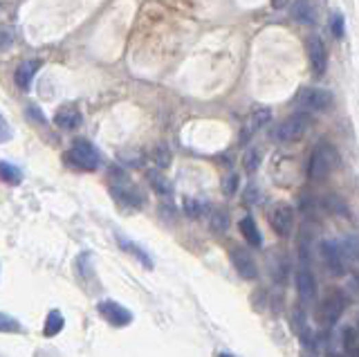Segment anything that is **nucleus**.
<instances>
[{
  "label": "nucleus",
  "mask_w": 359,
  "mask_h": 357,
  "mask_svg": "<svg viewBox=\"0 0 359 357\" xmlns=\"http://www.w3.org/2000/svg\"><path fill=\"white\" fill-rule=\"evenodd\" d=\"M339 162V153L332 144H317L312 153H310V162H308V177L312 182H321L325 180L332 169L337 167Z\"/></svg>",
  "instance_id": "1"
},
{
  "label": "nucleus",
  "mask_w": 359,
  "mask_h": 357,
  "mask_svg": "<svg viewBox=\"0 0 359 357\" xmlns=\"http://www.w3.org/2000/svg\"><path fill=\"white\" fill-rule=\"evenodd\" d=\"M68 160L77 169H81V171H97V169H99V164H101L99 151H97L95 146L90 144V142H86V140H77L75 144L70 146Z\"/></svg>",
  "instance_id": "2"
},
{
  "label": "nucleus",
  "mask_w": 359,
  "mask_h": 357,
  "mask_svg": "<svg viewBox=\"0 0 359 357\" xmlns=\"http://www.w3.org/2000/svg\"><path fill=\"white\" fill-rule=\"evenodd\" d=\"M346 306H348V299H346V292L341 290H332L328 297H325V301L321 304L319 308V315H317V319L323 326H334V323L339 321L341 315L346 312Z\"/></svg>",
  "instance_id": "3"
},
{
  "label": "nucleus",
  "mask_w": 359,
  "mask_h": 357,
  "mask_svg": "<svg viewBox=\"0 0 359 357\" xmlns=\"http://www.w3.org/2000/svg\"><path fill=\"white\" fill-rule=\"evenodd\" d=\"M310 112L299 110L292 117H288L283 124L276 128V140L279 142H297L306 135V131L310 128Z\"/></svg>",
  "instance_id": "4"
},
{
  "label": "nucleus",
  "mask_w": 359,
  "mask_h": 357,
  "mask_svg": "<svg viewBox=\"0 0 359 357\" xmlns=\"http://www.w3.org/2000/svg\"><path fill=\"white\" fill-rule=\"evenodd\" d=\"M97 312L103 321H108L115 328H126L133 323V312L119 301H112V299H103V301L97 304Z\"/></svg>",
  "instance_id": "5"
},
{
  "label": "nucleus",
  "mask_w": 359,
  "mask_h": 357,
  "mask_svg": "<svg viewBox=\"0 0 359 357\" xmlns=\"http://www.w3.org/2000/svg\"><path fill=\"white\" fill-rule=\"evenodd\" d=\"M299 108L304 112H321L332 106V93L323 88H306L299 95Z\"/></svg>",
  "instance_id": "6"
},
{
  "label": "nucleus",
  "mask_w": 359,
  "mask_h": 357,
  "mask_svg": "<svg viewBox=\"0 0 359 357\" xmlns=\"http://www.w3.org/2000/svg\"><path fill=\"white\" fill-rule=\"evenodd\" d=\"M321 258L325 263V270H328L332 277H344L348 272V263H346L344 254H341V247L337 241L321 243Z\"/></svg>",
  "instance_id": "7"
},
{
  "label": "nucleus",
  "mask_w": 359,
  "mask_h": 357,
  "mask_svg": "<svg viewBox=\"0 0 359 357\" xmlns=\"http://www.w3.org/2000/svg\"><path fill=\"white\" fill-rule=\"evenodd\" d=\"M112 196L128 207H142L144 205L140 189H137L126 175H119V171H115V180H112Z\"/></svg>",
  "instance_id": "8"
},
{
  "label": "nucleus",
  "mask_w": 359,
  "mask_h": 357,
  "mask_svg": "<svg viewBox=\"0 0 359 357\" xmlns=\"http://www.w3.org/2000/svg\"><path fill=\"white\" fill-rule=\"evenodd\" d=\"M269 225L276 232V236L288 238L292 232H295V209L290 205H276L272 212H269Z\"/></svg>",
  "instance_id": "9"
},
{
  "label": "nucleus",
  "mask_w": 359,
  "mask_h": 357,
  "mask_svg": "<svg viewBox=\"0 0 359 357\" xmlns=\"http://www.w3.org/2000/svg\"><path fill=\"white\" fill-rule=\"evenodd\" d=\"M230 258H232V265L236 267V272H238L245 281H254L258 277V265H256L254 256H251L249 249H245V247H232Z\"/></svg>",
  "instance_id": "10"
},
{
  "label": "nucleus",
  "mask_w": 359,
  "mask_h": 357,
  "mask_svg": "<svg viewBox=\"0 0 359 357\" xmlns=\"http://www.w3.org/2000/svg\"><path fill=\"white\" fill-rule=\"evenodd\" d=\"M306 45H308V59H310V66H312L314 77H321L325 68H328V50H325L323 40L319 36H310Z\"/></svg>",
  "instance_id": "11"
},
{
  "label": "nucleus",
  "mask_w": 359,
  "mask_h": 357,
  "mask_svg": "<svg viewBox=\"0 0 359 357\" xmlns=\"http://www.w3.org/2000/svg\"><path fill=\"white\" fill-rule=\"evenodd\" d=\"M297 292H299L301 304L312 306L317 301L319 288H317V279H314V274L310 272V267H301L297 272Z\"/></svg>",
  "instance_id": "12"
},
{
  "label": "nucleus",
  "mask_w": 359,
  "mask_h": 357,
  "mask_svg": "<svg viewBox=\"0 0 359 357\" xmlns=\"http://www.w3.org/2000/svg\"><path fill=\"white\" fill-rule=\"evenodd\" d=\"M38 68H40V61H25L16 68L14 81H16V86H18V90H23V93L29 90V86H32V81H34V75L38 72Z\"/></svg>",
  "instance_id": "13"
},
{
  "label": "nucleus",
  "mask_w": 359,
  "mask_h": 357,
  "mask_svg": "<svg viewBox=\"0 0 359 357\" xmlns=\"http://www.w3.org/2000/svg\"><path fill=\"white\" fill-rule=\"evenodd\" d=\"M54 121L63 131H75V128L81 126V112L75 106H63L61 110H56Z\"/></svg>",
  "instance_id": "14"
},
{
  "label": "nucleus",
  "mask_w": 359,
  "mask_h": 357,
  "mask_svg": "<svg viewBox=\"0 0 359 357\" xmlns=\"http://www.w3.org/2000/svg\"><path fill=\"white\" fill-rule=\"evenodd\" d=\"M117 243H119V247L126 251V254H130V256H135L137 261H140L146 270H153V258H151V254L146 249H142L137 243H133L130 238H124L121 234H117Z\"/></svg>",
  "instance_id": "15"
},
{
  "label": "nucleus",
  "mask_w": 359,
  "mask_h": 357,
  "mask_svg": "<svg viewBox=\"0 0 359 357\" xmlns=\"http://www.w3.org/2000/svg\"><path fill=\"white\" fill-rule=\"evenodd\" d=\"M238 230H240V234H243V238L247 241L251 247H260V245H263V236H260L258 225H256V221H254L251 216L240 218Z\"/></svg>",
  "instance_id": "16"
},
{
  "label": "nucleus",
  "mask_w": 359,
  "mask_h": 357,
  "mask_svg": "<svg viewBox=\"0 0 359 357\" xmlns=\"http://www.w3.org/2000/svg\"><path fill=\"white\" fill-rule=\"evenodd\" d=\"M292 16H295V21L304 23V25H314L317 21L314 7L310 5L308 0H297V3L292 5Z\"/></svg>",
  "instance_id": "17"
},
{
  "label": "nucleus",
  "mask_w": 359,
  "mask_h": 357,
  "mask_svg": "<svg viewBox=\"0 0 359 357\" xmlns=\"http://www.w3.org/2000/svg\"><path fill=\"white\" fill-rule=\"evenodd\" d=\"M65 328V317L61 310H50L45 317V326H43V335L45 337H56L59 332Z\"/></svg>",
  "instance_id": "18"
},
{
  "label": "nucleus",
  "mask_w": 359,
  "mask_h": 357,
  "mask_svg": "<svg viewBox=\"0 0 359 357\" xmlns=\"http://www.w3.org/2000/svg\"><path fill=\"white\" fill-rule=\"evenodd\" d=\"M0 180L7 184H21L23 182V173L18 167L10 164V162H0Z\"/></svg>",
  "instance_id": "19"
},
{
  "label": "nucleus",
  "mask_w": 359,
  "mask_h": 357,
  "mask_svg": "<svg viewBox=\"0 0 359 357\" xmlns=\"http://www.w3.org/2000/svg\"><path fill=\"white\" fill-rule=\"evenodd\" d=\"M341 339H344V353L348 357H357V328L355 326H344Z\"/></svg>",
  "instance_id": "20"
},
{
  "label": "nucleus",
  "mask_w": 359,
  "mask_h": 357,
  "mask_svg": "<svg viewBox=\"0 0 359 357\" xmlns=\"http://www.w3.org/2000/svg\"><path fill=\"white\" fill-rule=\"evenodd\" d=\"M227 230H230V214H227L225 209H216V212L211 214V232L225 234Z\"/></svg>",
  "instance_id": "21"
},
{
  "label": "nucleus",
  "mask_w": 359,
  "mask_h": 357,
  "mask_svg": "<svg viewBox=\"0 0 359 357\" xmlns=\"http://www.w3.org/2000/svg\"><path fill=\"white\" fill-rule=\"evenodd\" d=\"M339 247H341V254H344V258H346V263L355 265L357 263V238L348 236L339 243Z\"/></svg>",
  "instance_id": "22"
},
{
  "label": "nucleus",
  "mask_w": 359,
  "mask_h": 357,
  "mask_svg": "<svg viewBox=\"0 0 359 357\" xmlns=\"http://www.w3.org/2000/svg\"><path fill=\"white\" fill-rule=\"evenodd\" d=\"M149 180H151V186H153V189L158 191V193H162V196H171V191H173V189H171L169 180H166V177L162 175V173L151 171V173H149Z\"/></svg>",
  "instance_id": "23"
},
{
  "label": "nucleus",
  "mask_w": 359,
  "mask_h": 357,
  "mask_svg": "<svg viewBox=\"0 0 359 357\" xmlns=\"http://www.w3.org/2000/svg\"><path fill=\"white\" fill-rule=\"evenodd\" d=\"M269 119H272V110L269 108L254 110V115H251V131H260V128L269 124Z\"/></svg>",
  "instance_id": "24"
},
{
  "label": "nucleus",
  "mask_w": 359,
  "mask_h": 357,
  "mask_svg": "<svg viewBox=\"0 0 359 357\" xmlns=\"http://www.w3.org/2000/svg\"><path fill=\"white\" fill-rule=\"evenodd\" d=\"M0 332H23L21 321L12 317V315L0 312Z\"/></svg>",
  "instance_id": "25"
},
{
  "label": "nucleus",
  "mask_w": 359,
  "mask_h": 357,
  "mask_svg": "<svg viewBox=\"0 0 359 357\" xmlns=\"http://www.w3.org/2000/svg\"><path fill=\"white\" fill-rule=\"evenodd\" d=\"M184 212H186V216H191V218H200L202 214H205V205L198 202V200L186 198L184 200Z\"/></svg>",
  "instance_id": "26"
},
{
  "label": "nucleus",
  "mask_w": 359,
  "mask_h": 357,
  "mask_svg": "<svg viewBox=\"0 0 359 357\" xmlns=\"http://www.w3.org/2000/svg\"><path fill=\"white\" fill-rule=\"evenodd\" d=\"M238 184H240V177L238 173H230L225 177V182H223V191H225V196H234L236 191H238Z\"/></svg>",
  "instance_id": "27"
},
{
  "label": "nucleus",
  "mask_w": 359,
  "mask_h": 357,
  "mask_svg": "<svg viewBox=\"0 0 359 357\" xmlns=\"http://www.w3.org/2000/svg\"><path fill=\"white\" fill-rule=\"evenodd\" d=\"M245 169L251 173V171H256L258 169V164H260V153L256 151V149H251V151H247V156H245Z\"/></svg>",
  "instance_id": "28"
},
{
  "label": "nucleus",
  "mask_w": 359,
  "mask_h": 357,
  "mask_svg": "<svg viewBox=\"0 0 359 357\" xmlns=\"http://www.w3.org/2000/svg\"><path fill=\"white\" fill-rule=\"evenodd\" d=\"M344 32H346V21H344V16H341V14H334V16H332V34L337 36V38H341V36H344Z\"/></svg>",
  "instance_id": "29"
},
{
  "label": "nucleus",
  "mask_w": 359,
  "mask_h": 357,
  "mask_svg": "<svg viewBox=\"0 0 359 357\" xmlns=\"http://www.w3.org/2000/svg\"><path fill=\"white\" fill-rule=\"evenodd\" d=\"M12 135H14V131H12L10 121H7L3 115H0V144H3V142H10Z\"/></svg>",
  "instance_id": "30"
},
{
  "label": "nucleus",
  "mask_w": 359,
  "mask_h": 357,
  "mask_svg": "<svg viewBox=\"0 0 359 357\" xmlns=\"http://www.w3.org/2000/svg\"><path fill=\"white\" fill-rule=\"evenodd\" d=\"M29 115L34 117L32 121H38V124H45V117H43V112L36 110V108H29Z\"/></svg>",
  "instance_id": "31"
},
{
  "label": "nucleus",
  "mask_w": 359,
  "mask_h": 357,
  "mask_svg": "<svg viewBox=\"0 0 359 357\" xmlns=\"http://www.w3.org/2000/svg\"><path fill=\"white\" fill-rule=\"evenodd\" d=\"M158 162H160V164H164V167L169 164V151H166V149H164V151L160 149V153H158Z\"/></svg>",
  "instance_id": "32"
},
{
  "label": "nucleus",
  "mask_w": 359,
  "mask_h": 357,
  "mask_svg": "<svg viewBox=\"0 0 359 357\" xmlns=\"http://www.w3.org/2000/svg\"><path fill=\"white\" fill-rule=\"evenodd\" d=\"M216 357H236V355H232V353H218Z\"/></svg>",
  "instance_id": "33"
}]
</instances>
